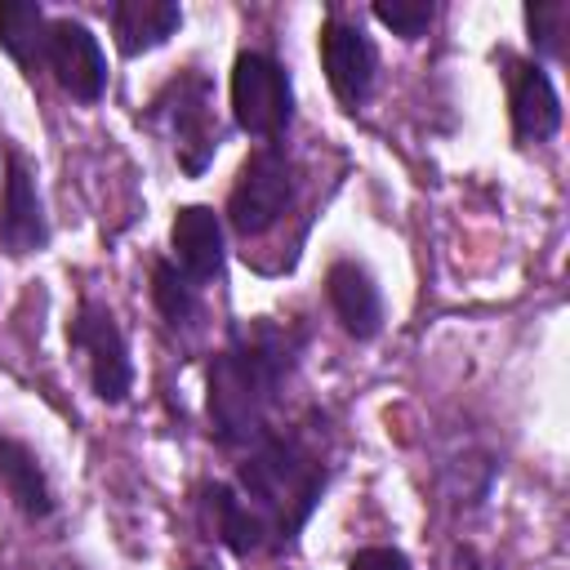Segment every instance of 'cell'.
<instances>
[{
    "mask_svg": "<svg viewBox=\"0 0 570 570\" xmlns=\"http://www.w3.org/2000/svg\"><path fill=\"white\" fill-rule=\"evenodd\" d=\"M503 62V80H508V120H512V138L521 147L530 142H548L561 129V94L552 85V76L543 71V62L534 58H512L499 53Z\"/></svg>",
    "mask_w": 570,
    "mask_h": 570,
    "instance_id": "30bf717a",
    "label": "cell"
},
{
    "mask_svg": "<svg viewBox=\"0 0 570 570\" xmlns=\"http://www.w3.org/2000/svg\"><path fill=\"white\" fill-rule=\"evenodd\" d=\"M392 36H401V40H419V36H428V27H432V18H436V4H423V0H379L374 9H370Z\"/></svg>",
    "mask_w": 570,
    "mask_h": 570,
    "instance_id": "d6986e66",
    "label": "cell"
},
{
    "mask_svg": "<svg viewBox=\"0 0 570 570\" xmlns=\"http://www.w3.org/2000/svg\"><path fill=\"white\" fill-rule=\"evenodd\" d=\"M40 62L53 85L76 102H98L107 94V53L80 18H49Z\"/></svg>",
    "mask_w": 570,
    "mask_h": 570,
    "instance_id": "52a82bcc",
    "label": "cell"
},
{
    "mask_svg": "<svg viewBox=\"0 0 570 570\" xmlns=\"http://www.w3.org/2000/svg\"><path fill=\"white\" fill-rule=\"evenodd\" d=\"M151 307L160 312V321L169 325H191L200 312V289L174 267V258H156L151 263Z\"/></svg>",
    "mask_w": 570,
    "mask_h": 570,
    "instance_id": "e0dca14e",
    "label": "cell"
},
{
    "mask_svg": "<svg viewBox=\"0 0 570 570\" xmlns=\"http://www.w3.org/2000/svg\"><path fill=\"white\" fill-rule=\"evenodd\" d=\"M232 120L254 142H281L294 125V80L263 49H240L232 62Z\"/></svg>",
    "mask_w": 570,
    "mask_h": 570,
    "instance_id": "5b68a950",
    "label": "cell"
},
{
    "mask_svg": "<svg viewBox=\"0 0 570 570\" xmlns=\"http://www.w3.org/2000/svg\"><path fill=\"white\" fill-rule=\"evenodd\" d=\"M459 561H463V570H499V566H490V561H481L472 548H459Z\"/></svg>",
    "mask_w": 570,
    "mask_h": 570,
    "instance_id": "44dd1931",
    "label": "cell"
},
{
    "mask_svg": "<svg viewBox=\"0 0 570 570\" xmlns=\"http://www.w3.org/2000/svg\"><path fill=\"white\" fill-rule=\"evenodd\" d=\"M196 503H200V517H205L209 534L232 557H258V552H267V534H263L258 517L245 508V499L236 494L232 481H205Z\"/></svg>",
    "mask_w": 570,
    "mask_h": 570,
    "instance_id": "4fadbf2b",
    "label": "cell"
},
{
    "mask_svg": "<svg viewBox=\"0 0 570 570\" xmlns=\"http://www.w3.org/2000/svg\"><path fill=\"white\" fill-rule=\"evenodd\" d=\"M107 18H111L116 49L125 58H138V53L169 45V36H178L183 4H174V0H116L107 9Z\"/></svg>",
    "mask_w": 570,
    "mask_h": 570,
    "instance_id": "9a60e30c",
    "label": "cell"
},
{
    "mask_svg": "<svg viewBox=\"0 0 570 570\" xmlns=\"http://www.w3.org/2000/svg\"><path fill=\"white\" fill-rule=\"evenodd\" d=\"M307 347V330L272 316H254L232 325L227 347L205 365V414L209 436L223 450H249L276 423V405L285 383L294 379Z\"/></svg>",
    "mask_w": 570,
    "mask_h": 570,
    "instance_id": "6da1fadb",
    "label": "cell"
},
{
    "mask_svg": "<svg viewBox=\"0 0 570 570\" xmlns=\"http://www.w3.org/2000/svg\"><path fill=\"white\" fill-rule=\"evenodd\" d=\"M45 9L36 0H4L0 4V49L22 67L27 80H36L45 71L40 53H45Z\"/></svg>",
    "mask_w": 570,
    "mask_h": 570,
    "instance_id": "2e32d148",
    "label": "cell"
},
{
    "mask_svg": "<svg viewBox=\"0 0 570 570\" xmlns=\"http://www.w3.org/2000/svg\"><path fill=\"white\" fill-rule=\"evenodd\" d=\"M347 570H414V566H410V557H405L401 548L374 543V548H361V552L347 561Z\"/></svg>",
    "mask_w": 570,
    "mask_h": 570,
    "instance_id": "ffe728a7",
    "label": "cell"
},
{
    "mask_svg": "<svg viewBox=\"0 0 570 570\" xmlns=\"http://www.w3.org/2000/svg\"><path fill=\"white\" fill-rule=\"evenodd\" d=\"M49 214L36 187V174L22 151H4V178H0V249L9 258L40 254L49 245Z\"/></svg>",
    "mask_w": 570,
    "mask_h": 570,
    "instance_id": "9c48e42d",
    "label": "cell"
},
{
    "mask_svg": "<svg viewBox=\"0 0 570 570\" xmlns=\"http://www.w3.org/2000/svg\"><path fill=\"white\" fill-rule=\"evenodd\" d=\"M525 31H530V49L543 58H566V27H570V4L566 0H543V4H525Z\"/></svg>",
    "mask_w": 570,
    "mask_h": 570,
    "instance_id": "ac0fdd59",
    "label": "cell"
},
{
    "mask_svg": "<svg viewBox=\"0 0 570 570\" xmlns=\"http://www.w3.org/2000/svg\"><path fill=\"white\" fill-rule=\"evenodd\" d=\"M325 298H330V312L347 338L370 343L383 334V289L365 263L334 258L325 267Z\"/></svg>",
    "mask_w": 570,
    "mask_h": 570,
    "instance_id": "7c38bea8",
    "label": "cell"
},
{
    "mask_svg": "<svg viewBox=\"0 0 570 570\" xmlns=\"http://www.w3.org/2000/svg\"><path fill=\"white\" fill-rule=\"evenodd\" d=\"M169 249H174V267L200 289L214 285L227 267V232H223V214H214V205H178L174 223H169Z\"/></svg>",
    "mask_w": 570,
    "mask_h": 570,
    "instance_id": "8fae6325",
    "label": "cell"
},
{
    "mask_svg": "<svg viewBox=\"0 0 570 570\" xmlns=\"http://www.w3.org/2000/svg\"><path fill=\"white\" fill-rule=\"evenodd\" d=\"M0 490L27 521H49L58 508L40 454L18 436H0Z\"/></svg>",
    "mask_w": 570,
    "mask_h": 570,
    "instance_id": "5bb4252c",
    "label": "cell"
},
{
    "mask_svg": "<svg viewBox=\"0 0 570 570\" xmlns=\"http://www.w3.org/2000/svg\"><path fill=\"white\" fill-rule=\"evenodd\" d=\"M187 570H214V566H187Z\"/></svg>",
    "mask_w": 570,
    "mask_h": 570,
    "instance_id": "7402d4cb",
    "label": "cell"
},
{
    "mask_svg": "<svg viewBox=\"0 0 570 570\" xmlns=\"http://www.w3.org/2000/svg\"><path fill=\"white\" fill-rule=\"evenodd\" d=\"M67 343L76 356H85L89 387L102 405H120L134 392V356L129 338L116 321V312L98 298H80L71 321H67Z\"/></svg>",
    "mask_w": 570,
    "mask_h": 570,
    "instance_id": "8992f818",
    "label": "cell"
},
{
    "mask_svg": "<svg viewBox=\"0 0 570 570\" xmlns=\"http://www.w3.org/2000/svg\"><path fill=\"white\" fill-rule=\"evenodd\" d=\"M232 485L258 517L267 552H281L294 548V539L321 508V494L330 485V454L312 423L272 428L249 450H240Z\"/></svg>",
    "mask_w": 570,
    "mask_h": 570,
    "instance_id": "7a4b0ae2",
    "label": "cell"
},
{
    "mask_svg": "<svg viewBox=\"0 0 570 570\" xmlns=\"http://www.w3.org/2000/svg\"><path fill=\"white\" fill-rule=\"evenodd\" d=\"M142 120L165 129V138L178 156V169L187 178H200L223 147V125L214 116V80L196 67L174 71L142 107Z\"/></svg>",
    "mask_w": 570,
    "mask_h": 570,
    "instance_id": "3957f363",
    "label": "cell"
},
{
    "mask_svg": "<svg viewBox=\"0 0 570 570\" xmlns=\"http://www.w3.org/2000/svg\"><path fill=\"white\" fill-rule=\"evenodd\" d=\"M316 49H321V71H325L334 98L347 111L365 107V98L374 94V76H379V49H374V40L356 22L330 13L321 22V31H316Z\"/></svg>",
    "mask_w": 570,
    "mask_h": 570,
    "instance_id": "ba28073f",
    "label": "cell"
},
{
    "mask_svg": "<svg viewBox=\"0 0 570 570\" xmlns=\"http://www.w3.org/2000/svg\"><path fill=\"white\" fill-rule=\"evenodd\" d=\"M294 187H298V178H294V160H289L285 142H258L240 160L236 183L227 191V227L240 240L267 236L294 205Z\"/></svg>",
    "mask_w": 570,
    "mask_h": 570,
    "instance_id": "277c9868",
    "label": "cell"
}]
</instances>
